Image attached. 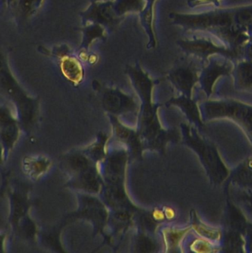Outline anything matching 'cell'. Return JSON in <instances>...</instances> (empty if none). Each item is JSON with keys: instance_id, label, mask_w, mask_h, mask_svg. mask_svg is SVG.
Masks as SVG:
<instances>
[{"instance_id": "6da1fadb", "label": "cell", "mask_w": 252, "mask_h": 253, "mask_svg": "<svg viewBox=\"0 0 252 253\" xmlns=\"http://www.w3.org/2000/svg\"><path fill=\"white\" fill-rule=\"evenodd\" d=\"M172 24L185 31H218L231 24V16L228 13L209 12L182 14L170 12L168 15Z\"/></svg>"}, {"instance_id": "7a4b0ae2", "label": "cell", "mask_w": 252, "mask_h": 253, "mask_svg": "<svg viewBox=\"0 0 252 253\" xmlns=\"http://www.w3.org/2000/svg\"><path fill=\"white\" fill-rule=\"evenodd\" d=\"M82 25L96 23L103 26L106 31H113L121 23L125 17H120L114 12L113 0L91 1L89 6L80 14Z\"/></svg>"}, {"instance_id": "3957f363", "label": "cell", "mask_w": 252, "mask_h": 253, "mask_svg": "<svg viewBox=\"0 0 252 253\" xmlns=\"http://www.w3.org/2000/svg\"><path fill=\"white\" fill-rule=\"evenodd\" d=\"M198 69L194 57H179L169 70L168 78L179 88L188 89L197 81Z\"/></svg>"}, {"instance_id": "277c9868", "label": "cell", "mask_w": 252, "mask_h": 253, "mask_svg": "<svg viewBox=\"0 0 252 253\" xmlns=\"http://www.w3.org/2000/svg\"><path fill=\"white\" fill-rule=\"evenodd\" d=\"M178 46L188 56L207 60L211 54L221 53L220 47L217 46L210 40L205 38H192L191 39L179 40Z\"/></svg>"}, {"instance_id": "5b68a950", "label": "cell", "mask_w": 252, "mask_h": 253, "mask_svg": "<svg viewBox=\"0 0 252 253\" xmlns=\"http://www.w3.org/2000/svg\"><path fill=\"white\" fill-rule=\"evenodd\" d=\"M146 5L139 14L141 25L148 36L147 48L154 49L157 47V40L154 29V6L156 0H145Z\"/></svg>"}, {"instance_id": "8992f818", "label": "cell", "mask_w": 252, "mask_h": 253, "mask_svg": "<svg viewBox=\"0 0 252 253\" xmlns=\"http://www.w3.org/2000/svg\"><path fill=\"white\" fill-rule=\"evenodd\" d=\"M61 70L64 76L74 85H78L84 78V71L80 60L75 56H65L61 63Z\"/></svg>"}, {"instance_id": "52a82bcc", "label": "cell", "mask_w": 252, "mask_h": 253, "mask_svg": "<svg viewBox=\"0 0 252 253\" xmlns=\"http://www.w3.org/2000/svg\"><path fill=\"white\" fill-rule=\"evenodd\" d=\"M80 30L83 36L81 44L79 48L80 52H87L92 42L96 40L105 41L106 38V29L103 26L96 23L84 25Z\"/></svg>"}, {"instance_id": "ba28073f", "label": "cell", "mask_w": 252, "mask_h": 253, "mask_svg": "<svg viewBox=\"0 0 252 253\" xmlns=\"http://www.w3.org/2000/svg\"><path fill=\"white\" fill-rule=\"evenodd\" d=\"M145 5V0H113L114 12L120 17H125L129 13L140 14Z\"/></svg>"}, {"instance_id": "9c48e42d", "label": "cell", "mask_w": 252, "mask_h": 253, "mask_svg": "<svg viewBox=\"0 0 252 253\" xmlns=\"http://www.w3.org/2000/svg\"><path fill=\"white\" fill-rule=\"evenodd\" d=\"M229 67L227 65H221L219 63H212L211 64L205 68L203 73V79L205 84H210L216 77L221 74H225L229 70Z\"/></svg>"}, {"instance_id": "30bf717a", "label": "cell", "mask_w": 252, "mask_h": 253, "mask_svg": "<svg viewBox=\"0 0 252 253\" xmlns=\"http://www.w3.org/2000/svg\"><path fill=\"white\" fill-rule=\"evenodd\" d=\"M42 0H12L13 6L22 15H28L39 8Z\"/></svg>"}, {"instance_id": "8fae6325", "label": "cell", "mask_w": 252, "mask_h": 253, "mask_svg": "<svg viewBox=\"0 0 252 253\" xmlns=\"http://www.w3.org/2000/svg\"><path fill=\"white\" fill-rule=\"evenodd\" d=\"M237 20L241 25H250L252 23V8L245 9L237 14Z\"/></svg>"}, {"instance_id": "7c38bea8", "label": "cell", "mask_w": 252, "mask_h": 253, "mask_svg": "<svg viewBox=\"0 0 252 253\" xmlns=\"http://www.w3.org/2000/svg\"><path fill=\"white\" fill-rule=\"evenodd\" d=\"M219 0H188V5L190 8H195L201 5L210 3H217Z\"/></svg>"}, {"instance_id": "4fadbf2b", "label": "cell", "mask_w": 252, "mask_h": 253, "mask_svg": "<svg viewBox=\"0 0 252 253\" xmlns=\"http://www.w3.org/2000/svg\"><path fill=\"white\" fill-rule=\"evenodd\" d=\"M194 247L200 248V250H199V251L200 252L210 251V246L205 241H200V240L196 241L195 244H194Z\"/></svg>"}, {"instance_id": "5bb4252c", "label": "cell", "mask_w": 252, "mask_h": 253, "mask_svg": "<svg viewBox=\"0 0 252 253\" xmlns=\"http://www.w3.org/2000/svg\"><path fill=\"white\" fill-rule=\"evenodd\" d=\"M153 216H154V219H156V220H160L164 219L165 214L160 210H155L154 213H153Z\"/></svg>"}, {"instance_id": "9a60e30c", "label": "cell", "mask_w": 252, "mask_h": 253, "mask_svg": "<svg viewBox=\"0 0 252 253\" xmlns=\"http://www.w3.org/2000/svg\"><path fill=\"white\" fill-rule=\"evenodd\" d=\"M165 216H166V217L168 219L173 218L175 216L174 211L170 207H168V208L166 209V211H165Z\"/></svg>"}, {"instance_id": "2e32d148", "label": "cell", "mask_w": 252, "mask_h": 253, "mask_svg": "<svg viewBox=\"0 0 252 253\" xmlns=\"http://www.w3.org/2000/svg\"><path fill=\"white\" fill-rule=\"evenodd\" d=\"M249 54L252 57V45H251L250 49H249Z\"/></svg>"}, {"instance_id": "e0dca14e", "label": "cell", "mask_w": 252, "mask_h": 253, "mask_svg": "<svg viewBox=\"0 0 252 253\" xmlns=\"http://www.w3.org/2000/svg\"><path fill=\"white\" fill-rule=\"evenodd\" d=\"M0 65H1V59H0Z\"/></svg>"}, {"instance_id": "ac0fdd59", "label": "cell", "mask_w": 252, "mask_h": 253, "mask_svg": "<svg viewBox=\"0 0 252 253\" xmlns=\"http://www.w3.org/2000/svg\"><path fill=\"white\" fill-rule=\"evenodd\" d=\"M93 1H96V0H93Z\"/></svg>"}]
</instances>
